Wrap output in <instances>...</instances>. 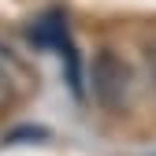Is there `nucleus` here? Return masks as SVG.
Here are the masks:
<instances>
[{"label": "nucleus", "mask_w": 156, "mask_h": 156, "mask_svg": "<svg viewBox=\"0 0 156 156\" xmlns=\"http://www.w3.org/2000/svg\"><path fill=\"white\" fill-rule=\"evenodd\" d=\"M89 82H93V97L97 104L108 108V112H126L130 108V93H134V78L123 56H115L112 48L97 52L93 71H89Z\"/></svg>", "instance_id": "1"}, {"label": "nucleus", "mask_w": 156, "mask_h": 156, "mask_svg": "<svg viewBox=\"0 0 156 156\" xmlns=\"http://www.w3.org/2000/svg\"><path fill=\"white\" fill-rule=\"evenodd\" d=\"M11 97V60L4 56L0 60V101H8Z\"/></svg>", "instance_id": "2"}, {"label": "nucleus", "mask_w": 156, "mask_h": 156, "mask_svg": "<svg viewBox=\"0 0 156 156\" xmlns=\"http://www.w3.org/2000/svg\"><path fill=\"white\" fill-rule=\"evenodd\" d=\"M149 67H152V82H156V52H149Z\"/></svg>", "instance_id": "3"}]
</instances>
